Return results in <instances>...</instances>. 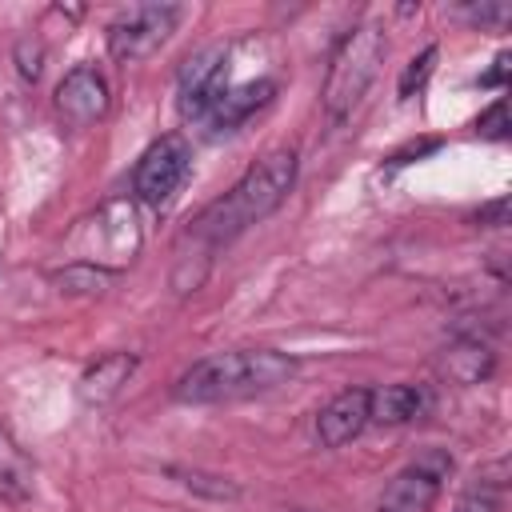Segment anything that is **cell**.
<instances>
[{
    "mask_svg": "<svg viewBox=\"0 0 512 512\" xmlns=\"http://www.w3.org/2000/svg\"><path fill=\"white\" fill-rule=\"evenodd\" d=\"M440 368H444V376H448L452 384H480V380L492 376L496 356H492V348L480 344V340H456V344L440 356Z\"/></svg>",
    "mask_w": 512,
    "mask_h": 512,
    "instance_id": "cell-14",
    "label": "cell"
},
{
    "mask_svg": "<svg viewBox=\"0 0 512 512\" xmlns=\"http://www.w3.org/2000/svg\"><path fill=\"white\" fill-rule=\"evenodd\" d=\"M476 132H480L484 140H508V104H504V100H496L488 112H480Z\"/></svg>",
    "mask_w": 512,
    "mask_h": 512,
    "instance_id": "cell-18",
    "label": "cell"
},
{
    "mask_svg": "<svg viewBox=\"0 0 512 512\" xmlns=\"http://www.w3.org/2000/svg\"><path fill=\"white\" fill-rule=\"evenodd\" d=\"M272 96H276V80H248V84H236V88L228 84L196 124L208 128L212 136H220V132H236V128H240L252 112H260Z\"/></svg>",
    "mask_w": 512,
    "mask_h": 512,
    "instance_id": "cell-9",
    "label": "cell"
},
{
    "mask_svg": "<svg viewBox=\"0 0 512 512\" xmlns=\"http://www.w3.org/2000/svg\"><path fill=\"white\" fill-rule=\"evenodd\" d=\"M36 492V472L32 460L20 452V444L0 428V500L8 504H24Z\"/></svg>",
    "mask_w": 512,
    "mask_h": 512,
    "instance_id": "cell-13",
    "label": "cell"
},
{
    "mask_svg": "<svg viewBox=\"0 0 512 512\" xmlns=\"http://www.w3.org/2000/svg\"><path fill=\"white\" fill-rule=\"evenodd\" d=\"M368 428V388H344L316 412V440L324 448H344Z\"/></svg>",
    "mask_w": 512,
    "mask_h": 512,
    "instance_id": "cell-10",
    "label": "cell"
},
{
    "mask_svg": "<svg viewBox=\"0 0 512 512\" xmlns=\"http://www.w3.org/2000/svg\"><path fill=\"white\" fill-rule=\"evenodd\" d=\"M384 52H388V36H384V24H376V20L356 24V28L340 40V48L332 52L328 76H324V92H320L324 112H328L332 120H344V116L360 104V96L368 92V84H372L376 72H380Z\"/></svg>",
    "mask_w": 512,
    "mask_h": 512,
    "instance_id": "cell-3",
    "label": "cell"
},
{
    "mask_svg": "<svg viewBox=\"0 0 512 512\" xmlns=\"http://www.w3.org/2000/svg\"><path fill=\"white\" fill-rule=\"evenodd\" d=\"M132 372H136V356L132 352H108V356H100L96 364L84 368L80 396L88 404H108L112 396H120V388L132 380Z\"/></svg>",
    "mask_w": 512,
    "mask_h": 512,
    "instance_id": "cell-11",
    "label": "cell"
},
{
    "mask_svg": "<svg viewBox=\"0 0 512 512\" xmlns=\"http://www.w3.org/2000/svg\"><path fill=\"white\" fill-rule=\"evenodd\" d=\"M208 480H212V476H204V472H184V484L196 488V492H212L216 500H224V496H240L236 484H224V480H220V484H208Z\"/></svg>",
    "mask_w": 512,
    "mask_h": 512,
    "instance_id": "cell-21",
    "label": "cell"
},
{
    "mask_svg": "<svg viewBox=\"0 0 512 512\" xmlns=\"http://www.w3.org/2000/svg\"><path fill=\"white\" fill-rule=\"evenodd\" d=\"M224 88H228V48L208 44L196 56H188L180 68V116L196 124Z\"/></svg>",
    "mask_w": 512,
    "mask_h": 512,
    "instance_id": "cell-7",
    "label": "cell"
},
{
    "mask_svg": "<svg viewBox=\"0 0 512 512\" xmlns=\"http://www.w3.org/2000/svg\"><path fill=\"white\" fill-rule=\"evenodd\" d=\"M476 224H484V228H500V224H508V200L500 196V200L484 204V208L476 212Z\"/></svg>",
    "mask_w": 512,
    "mask_h": 512,
    "instance_id": "cell-22",
    "label": "cell"
},
{
    "mask_svg": "<svg viewBox=\"0 0 512 512\" xmlns=\"http://www.w3.org/2000/svg\"><path fill=\"white\" fill-rule=\"evenodd\" d=\"M296 184V152L292 148H272L268 156H260L240 180L236 188L216 200L200 220H196V236H204L208 244H224L232 236H240L244 228L260 224L264 216H272L284 196Z\"/></svg>",
    "mask_w": 512,
    "mask_h": 512,
    "instance_id": "cell-2",
    "label": "cell"
},
{
    "mask_svg": "<svg viewBox=\"0 0 512 512\" xmlns=\"http://www.w3.org/2000/svg\"><path fill=\"white\" fill-rule=\"evenodd\" d=\"M508 60H512V56H508V52H500V56L492 60V72H484V76H480V84H484V88H500V84H504V76H508Z\"/></svg>",
    "mask_w": 512,
    "mask_h": 512,
    "instance_id": "cell-23",
    "label": "cell"
},
{
    "mask_svg": "<svg viewBox=\"0 0 512 512\" xmlns=\"http://www.w3.org/2000/svg\"><path fill=\"white\" fill-rule=\"evenodd\" d=\"M424 408L416 384H376L368 388V424H408Z\"/></svg>",
    "mask_w": 512,
    "mask_h": 512,
    "instance_id": "cell-12",
    "label": "cell"
},
{
    "mask_svg": "<svg viewBox=\"0 0 512 512\" xmlns=\"http://www.w3.org/2000/svg\"><path fill=\"white\" fill-rule=\"evenodd\" d=\"M452 460L444 452H424L420 460H412L408 468H400L388 488L380 492V504L376 512H432L436 500H440V488H444V476H448Z\"/></svg>",
    "mask_w": 512,
    "mask_h": 512,
    "instance_id": "cell-6",
    "label": "cell"
},
{
    "mask_svg": "<svg viewBox=\"0 0 512 512\" xmlns=\"http://www.w3.org/2000/svg\"><path fill=\"white\" fill-rule=\"evenodd\" d=\"M188 168H192V148H188L184 136L168 132V136L152 140L148 152L140 156L136 172H132V192H136V200L160 208V204L172 200V192L184 184Z\"/></svg>",
    "mask_w": 512,
    "mask_h": 512,
    "instance_id": "cell-5",
    "label": "cell"
},
{
    "mask_svg": "<svg viewBox=\"0 0 512 512\" xmlns=\"http://www.w3.org/2000/svg\"><path fill=\"white\" fill-rule=\"evenodd\" d=\"M436 56H440V48H436V44H428L420 56H412V60L404 64V72H400V84H396L400 100L416 96V92L428 84V76H432V68H436Z\"/></svg>",
    "mask_w": 512,
    "mask_h": 512,
    "instance_id": "cell-16",
    "label": "cell"
},
{
    "mask_svg": "<svg viewBox=\"0 0 512 512\" xmlns=\"http://www.w3.org/2000/svg\"><path fill=\"white\" fill-rule=\"evenodd\" d=\"M296 376V360L276 348H232L196 360L176 380V400L184 404H220L264 396Z\"/></svg>",
    "mask_w": 512,
    "mask_h": 512,
    "instance_id": "cell-1",
    "label": "cell"
},
{
    "mask_svg": "<svg viewBox=\"0 0 512 512\" xmlns=\"http://www.w3.org/2000/svg\"><path fill=\"white\" fill-rule=\"evenodd\" d=\"M468 16L484 28H504L512 20V8L508 4H480V8H468Z\"/></svg>",
    "mask_w": 512,
    "mask_h": 512,
    "instance_id": "cell-19",
    "label": "cell"
},
{
    "mask_svg": "<svg viewBox=\"0 0 512 512\" xmlns=\"http://www.w3.org/2000/svg\"><path fill=\"white\" fill-rule=\"evenodd\" d=\"M176 20H180L176 4H136L108 24V52L124 64L144 60L172 36Z\"/></svg>",
    "mask_w": 512,
    "mask_h": 512,
    "instance_id": "cell-4",
    "label": "cell"
},
{
    "mask_svg": "<svg viewBox=\"0 0 512 512\" xmlns=\"http://www.w3.org/2000/svg\"><path fill=\"white\" fill-rule=\"evenodd\" d=\"M112 280H116L112 268H100V264H88V260H76V264L52 272V284L60 292H72V296H96V292L112 288Z\"/></svg>",
    "mask_w": 512,
    "mask_h": 512,
    "instance_id": "cell-15",
    "label": "cell"
},
{
    "mask_svg": "<svg viewBox=\"0 0 512 512\" xmlns=\"http://www.w3.org/2000/svg\"><path fill=\"white\" fill-rule=\"evenodd\" d=\"M56 112L72 128H88L108 112V84L92 64H76L60 84H56Z\"/></svg>",
    "mask_w": 512,
    "mask_h": 512,
    "instance_id": "cell-8",
    "label": "cell"
},
{
    "mask_svg": "<svg viewBox=\"0 0 512 512\" xmlns=\"http://www.w3.org/2000/svg\"><path fill=\"white\" fill-rule=\"evenodd\" d=\"M436 148H440V136H424V140H412V144H404L400 152H392L388 164H412V160H420V156H428V152H436Z\"/></svg>",
    "mask_w": 512,
    "mask_h": 512,
    "instance_id": "cell-20",
    "label": "cell"
},
{
    "mask_svg": "<svg viewBox=\"0 0 512 512\" xmlns=\"http://www.w3.org/2000/svg\"><path fill=\"white\" fill-rule=\"evenodd\" d=\"M456 512H504L500 480H496V484H472V488H468V492L460 496Z\"/></svg>",
    "mask_w": 512,
    "mask_h": 512,
    "instance_id": "cell-17",
    "label": "cell"
}]
</instances>
